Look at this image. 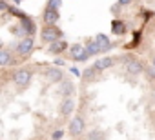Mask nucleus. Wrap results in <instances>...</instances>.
<instances>
[{
    "mask_svg": "<svg viewBox=\"0 0 155 140\" xmlns=\"http://www.w3.org/2000/svg\"><path fill=\"white\" fill-rule=\"evenodd\" d=\"M86 51H88V53H90V56H91V55H99L102 49H101V46H99L95 40H91V42H88V46H86Z\"/></svg>",
    "mask_w": 155,
    "mask_h": 140,
    "instance_id": "nucleus-15",
    "label": "nucleus"
},
{
    "mask_svg": "<svg viewBox=\"0 0 155 140\" xmlns=\"http://www.w3.org/2000/svg\"><path fill=\"white\" fill-rule=\"evenodd\" d=\"M153 97H155V91H153Z\"/></svg>",
    "mask_w": 155,
    "mask_h": 140,
    "instance_id": "nucleus-27",
    "label": "nucleus"
},
{
    "mask_svg": "<svg viewBox=\"0 0 155 140\" xmlns=\"http://www.w3.org/2000/svg\"><path fill=\"white\" fill-rule=\"evenodd\" d=\"M20 29L26 33V35H33L35 33V22L31 20V18H28V17H24L22 20H20Z\"/></svg>",
    "mask_w": 155,
    "mask_h": 140,
    "instance_id": "nucleus-10",
    "label": "nucleus"
},
{
    "mask_svg": "<svg viewBox=\"0 0 155 140\" xmlns=\"http://www.w3.org/2000/svg\"><path fill=\"white\" fill-rule=\"evenodd\" d=\"M58 11L57 9H49V8H46V11H44V15H42V18H44V22L48 24V26H55L57 22H58Z\"/></svg>",
    "mask_w": 155,
    "mask_h": 140,
    "instance_id": "nucleus-6",
    "label": "nucleus"
},
{
    "mask_svg": "<svg viewBox=\"0 0 155 140\" xmlns=\"http://www.w3.org/2000/svg\"><path fill=\"white\" fill-rule=\"evenodd\" d=\"M60 4H62V0H49V2H48V8H49V9H57V11H58Z\"/></svg>",
    "mask_w": 155,
    "mask_h": 140,
    "instance_id": "nucleus-18",
    "label": "nucleus"
},
{
    "mask_svg": "<svg viewBox=\"0 0 155 140\" xmlns=\"http://www.w3.org/2000/svg\"><path fill=\"white\" fill-rule=\"evenodd\" d=\"M69 53H71V56H73L75 60H79V62H82V60H86V58L90 56V53L86 51V47L81 46V44H73V46L69 47Z\"/></svg>",
    "mask_w": 155,
    "mask_h": 140,
    "instance_id": "nucleus-4",
    "label": "nucleus"
},
{
    "mask_svg": "<svg viewBox=\"0 0 155 140\" xmlns=\"http://www.w3.org/2000/svg\"><path fill=\"white\" fill-rule=\"evenodd\" d=\"M71 73H73V75H77V77L81 75V71H79V69H77V67H71Z\"/></svg>",
    "mask_w": 155,
    "mask_h": 140,
    "instance_id": "nucleus-23",
    "label": "nucleus"
},
{
    "mask_svg": "<svg viewBox=\"0 0 155 140\" xmlns=\"http://www.w3.org/2000/svg\"><path fill=\"white\" fill-rule=\"evenodd\" d=\"M0 9H2L4 13H6V11H11V9L8 8V4H6V0H0Z\"/></svg>",
    "mask_w": 155,
    "mask_h": 140,
    "instance_id": "nucleus-21",
    "label": "nucleus"
},
{
    "mask_svg": "<svg viewBox=\"0 0 155 140\" xmlns=\"http://www.w3.org/2000/svg\"><path fill=\"white\" fill-rule=\"evenodd\" d=\"M113 64H115V56H104V58H99V60L93 64V67L97 69V71H104V69L111 67Z\"/></svg>",
    "mask_w": 155,
    "mask_h": 140,
    "instance_id": "nucleus-7",
    "label": "nucleus"
},
{
    "mask_svg": "<svg viewBox=\"0 0 155 140\" xmlns=\"http://www.w3.org/2000/svg\"><path fill=\"white\" fill-rule=\"evenodd\" d=\"M151 67L155 69V56H153V62H151Z\"/></svg>",
    "mask_w": 155,
    "mask_h": 140,
    "instance_id": "nucleus-25",
    "label": "nucleus"
},
{
    "mask_svg": "<svg viewBox=\"0 0 155 140\" xmlns=\"http://www.w3.org/2000/svg\"><path fill=\"white\" fill-rule=\"evenodd\" d=\"M84 127H86V124H84V120H82L81 116H73V118H71V122H69V133H71L73 136L82 135Z\"/></svg>",
    "mask_w": 155,
    "mask_h": 140,
    "instance_id": "nucleus-3",
    "label": "nucleus"
},
{
    "mask_svg": "<svg viewBox=\"0 0 155 140\" xmlns=\"http://www.w3.org/2000/svg\"><path fill=\"white\" fill-rule=\"evenodd\" d=\"M13 2H15V4H20V2H22V0H13Z\"/></svg>",
    "mask_w": 155,
    "mask_h": 140,
    "instance_id": "nucleus-26",
    "label": "nucleus"
},
{
    "mask_svg": "<svg viewBox=\"0 0 155 140\" xmlns=\"http://www.w3.org/2000/svg\"><path fill=\"white\" fill-rule=\"evenodd\" d=\"M111 31H113L115 35H124V33H126V26H124L120 20H113V22H111Z\"/></svg>",
    "mask_w": 155,
    "mask_h": 140,
    "instance_id": "nucleus-14",
    "label": "nucleus"
},
{
    "mask_svg": "<svg viewBox=\"0 0 155 140\" xmlns=\"http://www.w3.org/2000/svg\"><path fill=\"white\" fill-rule=\"evenodd\" d=\"M95 42L101 46V49H102V51H108V49H111V47H113V44L110 42V38H108L106 35H102V33L95 37Z\"/></svg>",
    "mask_w": 155,
    "mask_h": 140,
    "instance_id": "nucleus-13",
    "label": "nucleus"
},
{
    "mask_svg": "<svg viewBox=\"0 0 155 140\" xmlns=\"http://www.w3.org/2000/svg\"><path fill=\"white\" fill-rule=\"evenodd\" d=\"M62 64H64V62H62V60H58V58H57V60H55V65H57V67H58V65H62Z\"/></svg>",
    "mask_w": 155,
    "mask_h": 140,
    "instance_id": "nucleus-24",
    "label": "nucleus"
},
{
    "mask_svg": "<svg viewBox=\"0 0 155 140\" xmlns=\"http://www.w3.org/2000/svg\"><path fill=\"white\" fill-rule=\"evenodd\" d=\"M131 0H119V6H128Z\"/></svg>",
    "mask_w": 155,
    "mask_h": 140,
    "instance_id": "nucleus-22",
    "label": "nucleus"
},
{
    "mask_svg": "<svg viewBox=\"0 0 155 140\" xmlns=\"http://www.w3.org/2000/svg\"><path fill=\"white\" fill-rule=\"evenodd\" d=\"M60 93H62V95H69V93H73V86H71V82H64Z\"/></svg>",
    "mask_w": 155,
    "mask_h": 140,
    "instance_id": "nucleus-17",
    "label": "nucleus"
},
{
    "mask_svg": "<svg viewBox=\"0 0 155 140\" xmlns=\"http://www.w3.org/2000/svg\"><path fill=\"white\" fill-rule=\"evenodd\" d=\"M126 71H128L130 75H140V73L144 71V67H142V64H140L139 60H135V58L131 56V58L126 60Z\"/></svg>",
    "mask_w": 155,
    "mask_h": 140,
    "instance_id": "nucleus-5",
    "label": "nucleus"
},
{
    "mask_svg": "<svg viewBox=\"0 0 155 140\" xmlns=\"http://www.w3.org/2000/svg\"><path fill=\"white\" fill-rule=\"evenodd\" d=\"M42 40L44 42H58V38L62 37V33H60V29L58 27H55V26H48V27H44V31H42Z\"/></svg>",
    "mask_w": 155,
    "mask_h": 140,
    "instance_id": "nucleus-1",
    "label": "nucleus"
},
{
    "mask_svg": "<svg viewBox=\"0 0 155 140\" xmlns=\"http://www.w3.org/2000/svg\"><path fill=\"white\" fill-rule=\"evenodd\" d=\"M62 136H64V131H62V129H57V131L53 133V140H60Z\"/></svg>",
    "mask_w": 155,
    "mask_h": 140,
    "instance_id": "nucleus-20",
    "label": "nucleus"
},
{
    "mask_svg": "<svg viewBox=\"0 0 155 140\" xmlns=\"http://www.w3.org/2000/svg\"><path fill=\"white\" fill-rule=\"evenodd\" d=\"M46 77H48L49 82H60L62 80V71L58 67H49V69H46Z\"/></svg>",
    "mask_w": 155,
    "mask_h": 140,
    "instance_id": "nucleus-11",
    "label": "nucleus"
},
{
    "mask_svg": "<svg viewBox=\"0 0 155 140\" xmlns=\"http://www.w3.org/2000/svg\"><path fill=\"white\" fill-rule=\"evenodd\" d=\"M13 62H15V58H13V55H11L9 49H2V51H0V65H2V67L9 65Z\"/></svg>",
    "mask_w": 155,
    "mask_h": 140,
    "instance_id": "nucleus-12",
    "label": "nucleus"
},
{
    "mask_svg": "<svg viewBox=\"0 0 155 140\" xmlns=\"http://www.w3.org/2000/svg\"><path fill=\"white\" fill-rule=\"evenodd\" d=\"M29 80H31V71L29 69H18V71L13 75V82L17 84V86H28L29 84Z\"/></svg>",
    "mask_w": 155,
    "mask_h": 140,
    "instance_id": "nucleus-2",
    "label": "nucleus"
},
{
    "mask_svg": "<svg viewBox=\"0 0 155 140\" xmlns=\"http://www.w3.org/2000/svg\"><path fill=\"white\" fill-rule=\"evenodd\" d=\"M31 51H33V40H31V37H29V38H24V40L17 46V53H18V55H24V56H26V55H29Z\"/></svg>",
    "mask_w": 155,
    "mask_h": 140,
    "instance_id": "nucleus-8",
    "label": "nucleus"
},
{
    "mask_svg": "<svg viewBox=\"0 0 155 140\" xmlns=\"http://www.w3.org/2000/svg\"><path fill=\"white\" fill-rule=\"evenodd\" d=\"M90 140H102V131H99V129L91 131L90 133Z\"/></svg>",
    "mask_w": 155,
    "mask_h": 140,
    "instance_id": "nucleus-19",
    "label": "nucleus"
},
{
    "mask_svg": "<svg viewBox=\"0 0 155 140\" xmlns=\"http://www.w3.org/2000/svg\"><path fill=\"white\" fill-rule=\"evenodd\" d=\"M73 109H75V100H73L71 97L64 98V102H62V106H60V113H62L64 116H69V115L73 113Z\"/></svg>",
    "mask_w": 155,
    "mask_h": 140,
    "instance_id": "nucleus-9",
    "label": "nucleus"
},
{
    "mask_svg": "<svg viewBox=\"0 0 155 140\" xmlns=\"http://www.w3.org/2000/svg\"><path fill=\"white\" fill-rule=\"evenodd\" d=\"M49 49H51V53H62L64 49H68V44L60 40V42H55V44H53Z\"/></svg>",
    "mask_w": 155,
    "mask_h": 140,
    "instance_id": "nucleus-16",
    "label": "nucleus"
}]
</instances>
